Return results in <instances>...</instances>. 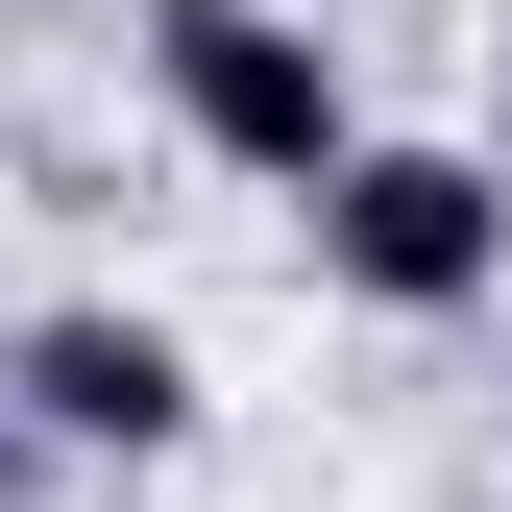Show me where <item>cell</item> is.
<instances>
[{
	"mask_svg": "<svg viewBox=\"0 0 512 512\" xmlns=\"http://www.w3.org/2000/svg\"><path fill=\"white\" fill-rule=\"evenodd\" d=\"M293 220H317V269L366 317H488L512 293V147H391V122H366Z\"/></svg>",
	"mask_w": 512,
	"mask_h": 512,
	"instance_id": "7a4b0ae2",
	"label": "cell"
},
{
	"mask_svg": "<svg viewBox=\"0 0 512 512\" xmlns=\"http://www.w3.org/2000/svg\"><path fill=\"white\" fill-rule=\"evenodd\" d=\"M488 122H512V25H488Z\"/></svg>",
	"mask_w": 512,
	"mask_h": 512,
	"instance_id": "277c9868",
	"label": "cell"
},
{
	"mask_svg": "<svg viewBox=\"0 0 512 512\" xmlns=\"http://www.w3.org/2000/svg\"><path fill=\"white\" fill-rule=\"evenodd\" d=\"M0 415L74 439V464H171V439H196V342H171V317H122V293H74V317H25V342H0Z\"/></svg>",
	"mask_w": 512,
	"mask_h": 512,
	"instance_id": "3957f363",
	"label": "cell"
},
{
	"mask_svg": "<svg viewBox=\"0 0 512 512\" xmlns=\"http://www.w3.org/2000/svg\"><path fill=\"white\" fill-rule=\"evenodd\" d=\"M147 98L196 122L244 196H317V171L366 147V98H342V25H317V0H147Z\"/></svg>",
	"mask_w": 512,
	"mask_h": 512,
	"instance_id": "6da1fadb",
	"label": "cell"
}]
</instances>
